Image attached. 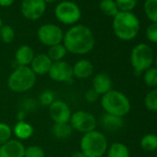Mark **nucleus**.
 Segmentation results:
<instances>
[{
	"instance_id": "ea45409f",
	"label": "nucleus",
	"mask_w": 157,
	"mask_h": 157,
	"mask_svg": "<svg viewBox=\"0 0 157 157\" xmlns=\"http://www.w3.org/2000/svg\"><path fill=\"white\" fill-rule=\"evenodd\" d=\"M155 155H156V157H157V150L155 151Z\"/></svg>"
},
{
	"instance_id": "7ed1b4c3",
	"label": "nucleus",
	"mask_w": 157,
	"mask_h": 157,
	"mask_svg": "<svg viewBox=\"0 0 157 157\" xmlns=\"http://www.w3.org/2000/svg\"><path fill=\"white\" fill-rule=\"evenodd\" d=\"M101 105L106 114L124 117L131 109V104L128 97L117 90H111L107 94L102 95Z\"/></svg>"
},
{
	"instance_id": "c9c22d12",
	"label": "nucleus",
	"mask_w": 157,
	"mask_h": 157,
	"mask_svg": "<svg viewBox=\"0 0 157 157\" xmlns=\"http://www.w3.org/2000/svg\"><path fill=\"white\" fill-rule=\"evenodd\" d=\"M70 157H86V156H85V154L82 153L81 151H76V152L72 153Z\"/></svg>"
},
{
	"instance_id": "6e6552de",
	"label": "nucleus",
	"mask_w": 157,
	"mask_h": 157,
	"mask_svg": "<svg viewBox=\"0 0 157 157\" xmlns=\"http://www.w3.org/2000/svg\"><path fill=\"white\" fill-rule=\"evenodd\" d=\"M69 124L73 130H77L83 134L95 130L97 127L96 117L90 112L84 110H78L72 113Z\"/></svg>"
},
{
	"instance_id": "a19ab883",
	"label": "nucleus",
	"mask_w": 157,
	"mask_h": 157,
	"mask_svg": "<svg viewBox=\"0 0 157 157\" xmlns=\"http://www.w3.org/2000/svg\"><path fill=\"white\" fill-rule=\"evenodd\" d=\"M0 83H1V82H0Z\"/></svg>"
},
{
	"instance_id": "dca6fc26",
	"label": "nucleus",
	"mask_w": 157,
	"mask_h": 157,
	"mask_svg": "<svg viewBox=\"0 0 157 157\" xmlns=\"http://www.w3.org/2000/svg\"><path fill=\"white\" fill-rule=\"evenodd\" d=\"M72 70L74 78L78 80H85L94 74V67L90 60L80 59L72 66Z\"/></svg>"
},
{
	"instance_id": "f8f14e48",
	"label": "nucleus",
	"mask_w": 157,
	"mask_h": 157,
	"mask_svg": "<svg viewBox=\"0 0 157 157\" xmlns=\"http://www.w3.org/2000/svg\"><path fill=\"white\" fill-rule=\"evenodd\" d=\"M49 116L55 124L69 123L72 115L69 105L62 100H55L48 106Z\"/></svg>"
},
{
	"instance_id": "4c0bfd02",
	"label": "nucleus",
	"mask_w": 157,
	"mask_h": 157,
	"mask_svg": "<svg viewBox=\"0 0 157 157\" xmlns=\"http://www.w3.org/2000/svg\"><path fill=\"white\" fill-rule=\"evenodd\" d=\"M2 26H3V20H2L1 16H0V29H1Z\"/></svg>"
},
{
	"instance_id": "4be33fe9",
	"label": "nucleus",
	"mask_w": 157,
	"mask_h": 157,
	"mask_svg": "<svg viewBox=\"0 0 157 157\" xmlns=\"http://www.w3.org/2000/svg\"><path fill=\"white\" fill-rule=\"evenodd\" d=\"M67 51L66 47L63 45V44H59L49 47L48 52H47V56L52 60V62H57V61L63 60L64 57L67 56Z\"/></svg>"
},
{
	"instance_id": "ddd939ff",
	"label": "nucleus",
	"mask_w": 157,
	"mask_h": 157,
	"mask_svg": "<svg viewBox=\"0 0 157 157\" xmlns=\"http://www.w3.org/2000/svg\"><path fill=\"white\" fill-rule=\"evenodd\" d=\"M25 148L21 140L10 139L6 143L0 145V157H24Z\"/></svg>"
},
{
	"instance_id": "bb28decb",
	"label": "nucleus",
	"mask_w": 157,
	"mask_h": 157,
	"mask_svg": "<svg viewBox=\"0 0 157 157\" xmlns=\"http://www.w3.org/2000/svg\"><path fill=\"white\" fill-rule=\"evenodd\" d=\"M145 107L151 112H157V88L150 91L144 98Z\"/></svg>"
},
{
	"instance_id": "f3484780",
	"label": "nucleus",
	"mask_w": 157,
	"mask_h": 157,
	"mask_svg": "<svg viewBox=\"0 0 157 157\" xmlns=\"http://www.w3.org/2000/svg\"><path fill=\"white\" fill-rule=\"evenodd\" d=\"M34 56V51L31 46L22 44L15 52V61L18 66L30 67Z\"/></svg>"
},
{
	"instance_id": "aec40b11",
	"label": "nucleus",
	"mask_w": 157,
	"mask_h": 157,
	"mask_svg": "<svg viewBox=\"0 0 157 157\" xmlns=\"http://www.w3.org/2000/svg\"><path fill=\"white\" fill-rule=\"evenodd\" d=\"M106 157H130L129 149L122 142H114L108 147Z\"/></svg>"
},
{
	"instance_id": "72a5a7b5",
	"label": "nucleus",
	"mask_w": 157,
	"mask_h": 157,
	"mask_svg": "<svg viewBox=\"0 0 157 157\" xmlns=\"http://www.w3.org/2000/svg\"><path fill=\"white\" fill-rule=\"evenodd\" d=\"M99 97H100V95H99L93 88L89 89V90L85 93V100H86L88 103H90V104H94V103L97 102L98 99H99Z\"/></svg>"
},
{
	"instance_id": "f704fd0d",
	"label": "nucleus",
	"mask_w": 157,
	"mask_h": 157,
	"mask_svg": "<svg viewBox=\"0 0 157 157\" xmlns=\"http://www.w3.org/2000/svg\"><path fill=\"white\" fill-rule=\"evenodd\" d=\"M15 0H0V7L3 8H9L13 5Z\"/></svg>"
},
{
	"instance_id": "4468645a",
	"label": "nucleus",
	"mask_w": 157,
	"mask_h": 157,
	"mask_svg": "<svg viewBox=\"0 0 157 157\" xmlns=\"http://www.w3.org/2000/svg\"><path fill=\"white\" fill-rule=\"evenodd\" d=\"M53 62L47 56V54H38L34 56L30 67L36 76H43L48 74Z\"/></svg>"
},
{
	"instance_id": "f03ea898",
	"label": "nucleus",
	"mask_w": 157,
	"mask_h": 157,
	"mask_svg": "<svg viewBox=\"0 0 157 157\" xmlns=\"http://www.w3.org/2000/svg\"><path fill=\"white\" fill-rule=\"evenodd\" d=\"M115 35L122 41L133 40L140 31V21L132 12L119 11L113 20Z\"/></svg>"
},
{
	"instance_id": "9b49d317",
	"label": "nucleus",
	"mask_w": 157,
	"mask_h": 157,
	"mask_svg": "<svg viewBox=\"0 0 157 157\" xmlns=\"http://www.w3.org/2000/svg\"><path fill=\"white\" fill-rule=\"evenodd\" d=\"M46 10V3L44 0H23L21 11L23 17L29 21L39 20Z\"/></svg>"
},
{
	"instance_id": "0eeeda50",
	"label": "nucleus",
	"mask_w": 157,
	"mask_h": 157,
	"mask_svg": "<svg viewBox=\"0 0 157 157\" xmlns=\"http://www.w3.org/2000/svg\"><path fill=\"white\" fill-rule=\"evenodd\" d=\"M55 16L56 20L65 25H74L82 18L81 9L75 2L62 1L58 3L55 9Z\"/></svg>"
},
{
	"instance_id": "a878e982",
	"label": "nucleus",
	"mask_w": 157,
	"mask_h": 157,
	"mask_svg": "<svg viewBox=\"0 0 157 157\" xmlns=\"http://www.w3.org/2000/svg\"><path fill=\"white\" fill-rule=\"evenodd\" d=\"M144 11L152 23H157V0H145Z\"/></svg>"
},
{
	"instance_id": "e433bc0d",
	"label": "nucleus",
	"mask_w": 157,
	"mask_h": 157,
	"mask_svg": "<svg viewBox=\"0 0 157 157\" xmlns=\"http://www.w3.org/2000/svg\"><path fill=\"white\" fill-rule=\"evenodd\" d=\"M56 0H44L45 3H53V2H56Z\"/></svg>"
},
{
	"instance_id": "c85d7f7f",
	"label": "nucleus",
	"mask_w": 157,
	"mask_h": 157,
	"mask_svg": "<svg viewBox=\"0 0 157 157\" xmlns=\"http://www.w3.org/2000/svg\"><path fill=\"white\" fill-rule=\"evenodd\" d=\"M12 128L7 123L0 122V145L9 141L12 136Z\"/></svg>"
},
{
	"instance_id": "393cba45",
	"label": "nucleus",
	"mask_w": 157,
	"mask_h": 157,
	"mask_svg": "<svg viewBox=\"0 0 157 157\" xmlns=\"http://www.w3.org/2000/svg\"><path fill=\"white\" fill-rule=\"evenodd\" d=\"M144 83L150 88H157V68L151 67L142 74Z\"/></svg>"
},
{
	"instance_id": "2f4dec72",
	"label": "nucleus",
	"mask_w": 157,
	"mask_h": 157,
	"mask_svg": "<svg viewBox=\"0 0 157 157\" xmlns=\"http://www.w3.org/2000/svg\"><path fill=\"white\" fill-rule=\"evenodd\" d=\"M55 94L51 91H44L40 94V104L44 106H49L55 101Z\"/></svg>"
},
{
	"instance_id": "412c9836",
	"label": "nucleus",
	"mask_w": 157,
	"mask_h": 157,
	"mask_svg": "<svg viewBox=\"0 0 157 157\" xmlns=\"http://www.w3.org/2000/svg\"><path fill=\"white\" fill-rule=\"evenodd\" d=\"M53 135L59 140H65L69 138L72 135L73 128H71L69 123H59L54 124L52 128Z\"/></svg>"
},
{
	"instance_id": "f257e3e1",
	"label": "nucleus",
	"mask_w": 157,
	"mask_h": 157,
	"mask_svg": "<svg viewBox=\"0 0 157 157\" xmlns=\"http://www.w3.org/2000/svg\"><path fill=\"white\" fill-rule=\"evenodd\" d=\"M62 43L67 53L83 56L93 51L95 39L89 27L83 24H77L69 28L64 33Z\"/></svg>"
},
{
	"instance_id": "58836bf2",
	"label": "nucleus",
	"mask_w": 157,
	"mask_h": 157,
	"mask_svg": "<svg viewBox=\"0 0 157 157\" xmlns=\"http://www.w3.org/2000/svg\"><path fill=\"white\" fill-rule=\"evenodd\" d=\"M154 64H155V67L157 68V56H156L155 59H154Z\"/></svg>"
},
{
	"instance_id": "a211bd4d",
	"label": "nucleus",
	"mask_w": 157,
	"mask_h": 157,
	"mask_svg": "<svg viewBox=\"0 0 157 157\" xmlns=\"http://www.w3.org/2000/svg\"><path fill=\"white\" fill-rule=\"evenodd\" d=\"M34 132L33 127L24 121V120H19L12 128V133L16 136L17 140H24L30 139Z\"/></svg>"
},
{
	"instance_id": "5701e85b",
	"label": "nucleus",
	"mask_w": 157,
	"mask_h": 157,
	"mask_svg": "<svg viewBox=\"0 0 157 157\" xmlns=\"http://www.w3.org/2000/svg\"><path fill=\"white\" fill-rule=\"evenodd\" d=\"M140 147L145 151H155L157 150V135L148 133L140 140Z\"/></svg>"
},
{
	"instance_id": "473e14b6",
	"label": "nucleus",
	"mask_w": 157,
	"mask_h": 157,
	"mask_svg": "<svg viewBox=\"0 0 157 157\" xmlns=\"http://www.w3.org/2000/svg\"><path fill=\"white\" fill-rule=\"evenodd\" d=\"M146 37L151 43L157 44V23H151L148 26L146 30Z\"/></svg>"
},
{
	"instance_id": "c756f323",
	"label": "nucleus",
	"mask_w": 157,
	"mask_h": 157,
	"mask_svg": "<svg viewBox=\"0 0 157 157\" xmlns=\"http://www.w3.org/2000/svg\"><path fill=\"white\" fill-rule=\"evenodd\" d=\"M119 11L130 12L137 5L138 0H115Z\"/></svg>"
},
{
	"instance_id": "b1692460",
	"label": "nucleus",
	"mask_w": 157,
	"mask_h": 157,
	"mask_svg": "<svg viewBox=\"0 0 157 157\" xmlns=\"http://www.w3.org/2000/svg\"><path fill=\"white\" fill-rule=\"evenodd\" d=\"M100 10L105 15L113 18L119 12L115 0H102L100 2Z\"/></svg>"
},
{
	"instance_id": "1a4fd4ad",
	"label": "nucleus",
	"mask_w": 157,
	"mask_h": 157,
	"mask_svg": "<svg viewBox=\"0 0 157 157\" xmlns=\"http://www.w3.org/2000/svg\"><path fill=\"white\" fill-rule=\"evenodd\" d=\"M37 36L44 45L51 47L53 45L62 44L64 33L59 26L52 23H46L40 26L37 31Z\"/></svg>"
},
{
	"instance_id": "20e7f679",
	"label": "nucleus",
	"mask_w": 157,
	"mask_h": 157,
	"mask_svg": "<svg viewBox=\"0 0 157 157\" xmlns=\"http://www.w3.org/2000/svg\"><path fill=\"white\" fill-rule=\"evenodd\" d=\"M80 148L86 157H104L108 149V141L103 132L95 129L83 134Z\"/></svg>"
},
{
	"instance_id": "cd10ccee",
	"label": "nucleus",
	"mask_w": 157,
	"mask_h": 157,
	"mask_svg": "<svg viewBox=\"0 0 157 157\" xmlns=\"http://www.w3.org/2000/svg\"><path fill=\"white\" fill-rule=\"evenodd\" d=\"M15 31L14 29L8 24H3L0 29V39L4 44H11L15 40Z\"/></svg>"
},
{
	"instance_id": "6ab92c4d",
	"label": "nucleus",
	"mask_w": 157,
	"mask_h": 157,
	"mask_svg": "<svg viewBox=\"0 0 157 157\" xmlns=\"http://www.w3.org/2000/svg\"><path fill=\"white\" fill-rule=\"evenodd\" d=\"M101 124L107 130H117L124 126V120L123 117L105 113L101 117Z\"/></svg>"
},
{
	"instance_id": "423d86ee",
	"label": "nucleus",
	"mask_w": 157,
	"mask_h": 157,
	"mask_svg": "<svg viewBox=\"0 0 157 157\" xmlns=\"http://www.w3.org/2000/svg\"><path fill=\"white\" fill-rule=\"evenodd\" d=\"M154 55L151 47L144 43H140L133 47L130 53V64L137 76L142 75L144 71L152 67Z\"/></svg>"
},
{
	"instance_id": "7c9ffc66",
	"label": "nucleus",
	"mask_w": 157,
	"mask_h": 157,
	"mask_svg": "<svg viewBox=\"0 0 157 157\" xmlns=\"http://www.w3.org/2000/svg\"><path fill=\"white\" fill-rule=\"evenodd\" d=\"M24 157H45L44 150L38 145H31L25 148Z\"/></svg>"
},
{
	"instance_id": "2eb2a0df",
	"label": "nucleus",
	"mask_w": 157,
	"mask_h": 157,
	"mask_svg": "<svg viewBox=\"0 0 157 157\" xmlns=\"http://www.w3.org/2000/svg\"><path fill=\"white\" fill-rule=\"evenodd\" d=\"M100 96L107 94L113 90V82L109 75L104 72L96 74L93 78V87H92Z\"/></svg>"
},
{
	"instance_id": "39448f33",
	"label": "nucleus",
	"mask_w": 157,
	"mask_h": 157,
	"mask_svg": "<svg viewBox=\"0 0 157 157\" xmlns=\"http://www.w3.org/2000/svg\"><path fill=\"white\" fill-rule=\"evenodd\" d=\"M36 77L30 67L18 66L9 76L8 87L13 93H26L35 85Z\"/></svg>"
},
{
	"instance_id": "9d476101",
	"label": "nucleus",
	"mask_w": 157,
	"mask_h": 157,
	"mask_svg": "<svg viewBox=\"0 0 157 157\" xmlns=\"http://www.w3.org/2000/svg\"><path fill=\"white\" fill-rule=\"evenodd\" d=\"M48 76L51 80L56 82H71L74 78L72 66L64 60L53 62Z\"/></svg>"
}]
</instances>
